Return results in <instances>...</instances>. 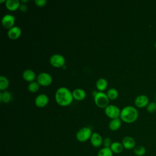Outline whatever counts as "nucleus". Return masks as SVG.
<instances>
[{"instance_id":"1","label":"nucleus","mask_w":156,"mask_h":156,"mask_svg":"<svg viewBox=\"0 0 156 156\" xmlns=\"http://www.w3.org/2000/svg\"><path fill=\"white\" fill-rule=\"evenodd\" d=\"M55 99L57 103L60 105L67 106L73 102L74 98L72 92L68 88L62 87L57 90Z\"/></svg>"},{"instance_id":"2","label":"nucleus","mask_w":156,"mask_h":156,"mask_svg":"<svg viewBox=\"0 0 156 156\" xmlns=\"http://www.w3.org/2000/svg\"><path fill=\"white\" fill-rule=\"evenodd\" d=\"M119 117L122 121L126 123H133L138 119V112L135 107L127 105L121 110Z\"/></svg>"},{"instance_id":"3","label":"nucleus","mask_w":156,"mask_h":156,"mask_svg":"<svg viewBox=\"0 0 156 156\" xmlns=\"http://www.w3.org/2000/svg\"><path fill=\"white\" fill-rule=\"evenodd\" d=\"M94 101L96 105L99 108H105L109 102V98L107 93L103 91H98L94 96Z\"/></svg>"},{"instance_id":"4","label":"nucleus","mask_w":156,"mask_h":156,"mask_svg":"<svg viewBox=\"0 0 156 156\" xmlns=\"http://www.w3.org/2000/svg\"><path fill=\"white\" fill-rule=\"evenodd\" d=\"M93 132L88 127H83L80 129L76 134V138L79 142H85L90 140Z\"/></svg>"},{"instance_id":"5","label":"nucleus","mask_w":156,"mask_h":156,"mask_svg":"<svg viewBox=\"0 0 156 156\" xmlns=\"http://www.w3.org/2000/svg\"><path fill=\"white\" fill-rule=\"evenodd\" d=\"M105 115L110 118L115 119L120 116L121 110L118 107L115 105H108L104 109Z\"/></svg>"},{"instance_id":"6","label":"nucleus","mask_w":156,"mask_h":156,"mask_svg":"<svg viewBox=\"0 0 156 156\" xmlns=\"http://www.w3.org/2000/svg\"><path fill=\"white\" fill-rule=\"evenodd\" d=\"M49 62L51 65L54 67H63L65 63V58L63 55L57 53L51 56Z\"/></svg>"},{"instance_id":"7","label":"nucleus","mask_w":156,"mask_h":156,"mask_svg":"<svg viewBox=\"0 0 156 156\" xmlns=\"http://www.w3.org/2000/svg\"><path fill=\"white\" fill-rule=\"evenodd\" d=\"M37 82L42 86H48L52 81V76L50 74L46 72L40 73L37 77Z\"/></svg>"},{"instance_id":"8","label":"nucleus","mask_w":156,"mask_h":156,"mask_svg":"<svg viewBox=\"0 0 156 156\" xmlns=\"http://www.w3.org/2000/svg\"><path fill=\"white\" fill-rule=\"evenodd\" d=\"M15 22V17L10 14H5L1 20V23L4 27L5 29H10L14 26Z\"/></svg>"},{"instance_id":"9","label":"nucleus","mask_w":156,"mask_h":156,"mask_svg":"<svg viewBox=\"0 0 156 156\" xmlns=\"http://www.w3.org/2000/svg\"><path fill=\"white\" fill-rule=\"evenodd\" d=\"M135 105L138 108H144L149 103V100L148 97L146 95L141 94L138 96L135 99Z\"/></svg>"},{"instance_id":"10","label":"nucleus","mask_w":156,"mask_h":156,"mask_svg":"<svg viewBox=\"0 0 156 156\" xmlns=\"http://www.w3.org/2000/svg\"><path fill=\"white\" fill-rule=\"evenodd\" d=\"M122 144L124 149L131 150L134 149L136 146V141L135 139L130 136H126L123 138L122 140Z\"/></svg>"},{"instance_id":"11","label":"nucleus","mask_w":156,"mask_h":156,"mask_svg":"<svg viewBox=\"0 0 156 156\" xmlns=\"http://www.w3.org/2000/svg\"><path fill=\"white\" fill-rule=\"evenodd\" d=\"M49 102V98L45 94H40L35 99V104L38 107H44Z\"/></svg>"},{"instance_id":"12","label":"nucleus","mask_w":156,"mask_h":156,"mask_svg":"<svg viewBox=\"0 0 156 156\" xmlns=\"http://www.w3.org/2000/svg\"><path fill=\"white\" fill-rule=\"evenodd\" d=\"M103 140L104 139H102V137L100 134L97 132H93L90 140L93 147H99L103 144Z\"/></svg>"},{"instance_id":"13","label":"nucleus","mask_w":156,"mask_h":156,"mask_svg":"<svg viewBox=\"0 0 156 156\" xmlns=\"http://www.w3.org/2000/svg\"><path fill=\"white\" fill-rule=\"evenodd\" d=\"M21 34V29L20 27L14 26L8 30L7 36L11 40H16L18 38Z\"/></svg>"},{"instance_id":"14","label":"nucleus","mask_w":156,"mask_h":156,"mask_svg":"<svg viewBox=\"0 0 156 156\" xmlns=\"http://www.w3.org/2000/svg\"><path fill=\"white\" fill-rule=\"evenodd\" d=\"M21 4L19 0H7L5 2V7L10 11L16 10L20 6Z\"/></svg>"},{"instance_id":"15","label":"nucleus","mask_w":156,"mask_h":156,"mask_svg":"<svg viewBox=\"0 0 156 156\" xmlns=\"http://www.w3.org/2000/svg\"><path fill=\"white\" fill-rule=\"evenodd\" d=\"M72 93L74 99L77 101L83 100L86 97V92L82 88H76L73 90Z\"/></svg>"},{"instance_id":"16","label":"nucleus","mask_w":156,"mask_h":156,"mask_svg":"<svg viewBox=\"0 0 156 156\" xmlns=\"http://www.w3.org/2000/svg\"><path fill=\"white\" fill-rule=\"evenodd\" d=\"M22 76L25 80L31 82L34 81V80L36 77V75H35V73L33 70L27 69L23 71L22 74Z\"/></svg>"},{"instance_id":"17","label":"nucleus","mask_w":156,"mask_h":156,"mask_svg":"<svg viewBox=\"0 0 156 156\" xmlns=\"http://www.w3.org/2000/svg\"><path fill=\"white\" fill-rule=\"evenodd\" d=\"M121 126V119L119 118L112 119L109 122L108 127L109 129L112 131H116L118 130Z\"/></svg>"},{"instance_id":"18","label":"nucleus","mask_w":156,"mask_h":156,"mask_svg":"<svg viewBox=\"0 0 156 156\" xmlns=\"http://www.w3.org/2000/svg\"><path fill=\"white\" fill-rule=\"evenodd\" d=\"M110 148L111 149L113 154H121L122 152L123 149H124L122 144V143H120L118 141L113 142Z\"/></svg>"},{"instance_id":"19","label":"nucleus","mask_w":156,"mask_h":156,"mask_svg":"<svg viewBox=\"0 0 156 156\" xmlns=\"http://www.w3.org/2000/svg\"><path fill=\"white\" fill-rule=\"evenodd\" d=\"M108 85L107 80L105 78H99L96 83V87L99 91H103L105 90Z\"/></svg>"},{"instance_id":"20","label":"nucleus","mask_w":156,"mask_h":156,"mask_svg":"<svg viewBox=\"0 0 156 156\" xmlns=\"http://www.w3.org/2000/svg\"><path fill=\"white\" fill-rule=\"evenodd\" d=\"M12 94L8 91L0 92V101L4 103L9 102L12 99Z\"/></svg>"},{"instance_id":"21","label":"nucleus","mask_w":156,"mask_h":156,"mask_svg":"<svg viewBox=\"0 0 156 156\" xmlns=\"http://www.w3.org/2000/svg\"><path fill=\"white\" fill-rule=\"evenodd\" d=\"M113 153L110 147H104L102 149H101L98 153L97 156H113Z\"/></svg>"},{"instance_id":"22","label":"nucleus","mask_w":156,"mask_h":156,"mask_svg":"<svg viewBox=\"0 0 156 156\" xmlns=\"http://www.w3.org/2000/svg\"><path fill=\"white\" fill-rule=\"evenodd\" d=\"M133 152L136 156H143L146 152L145 147L142 145H138L133 149Z\"/></svg>"},{"instance_id":"23","label":"nucleus","mask_w":156,"mask_h":156,"mask_svg":"<svg viewBox=\"0 0 156 156\" xmlns=\"http://www.w3.org/2000/svg\"><path fill=\"white\" fill-rule=\"evenodd\" d=\"M9 86V79L4 76H0V90H5L7 89Z\"/></svg>"},{"instance_id":"24","label":"nucleus","mask_w":156,"mask_h":156,"mask_svg":"<svg viewBox=\"0 0 156 156\" xmlns=\"http://www.w3.org/2000/svg\"><path fill=\"white\" fill-rule=\"evenodd\" d=\"M107 94L109 99L114 100L118 97V91L115 88H110V89L108 90L107 92Z\"/></svg>"},{"instance_id":"25","label":"nucleus","mask_w":156,"mask_h":156,"mask_svg":"<svg viewBox=\"0 0 156 156\" xmlns=\"http://www.w3.org/2000/svg\"><path fill=\"white\" fill-rule=\"evenodd\" d=\"M40 88V84L37 82H31L29 85H28V90L32 92V93H35L37 92Z\"/></svg>"},{"instance_id":"26","label":"nucleus","mask_w":156,"mask_h":156,"mask_svg":"<svg viewBox=\"0 0 156 156\" xmlns=\"http://www.w3.org/2000/svg\"><path fill=\"white\" fill-rule=\"evenodd\" d=\"M146 110L150 113L156 112V102H151L146 106Z\"/></svg>"},{"instance_id":"27","label":"nucleus","mask_w":156,"mask_h":156,"mask_svg":"<svg viewBox=\"0 0 156 156\" xmlns=\"http://www.w3.org/2000/svg\"><path fill=\"white\" fill-rule=\"evenodd\" d=\"M112 143V140L109 137H106L103 140V145L105 147H110Z\"/></svg>"},{"instance_id":"28","label":"nucleus","mask_w":156,"mask_h":156,"mask_svg":"<svg viewBox=\"0 0 156 156\" xmlns=\"http://www.w3.org/2000/svg\"><path fill=\"white\" fill-rule=\"evenodd\" d=\"M35 3L37 6L43 7L47 3L46 0H35Z\"/></svg>"},{"instance_id":"29","label":"nucleus","mask_w":156,"mask_h":156,"mask_svg":"<svg viewBox=\"0 0 156 156\" xmlns=\"http://www.w3.org/2000/svg\"><path fill=\"white\" fill-rule=\"evenodd\" d=\"M19 9H20V10L21 12H26V11L27 10L28 7H27V6L26 4H21V5H20V7H19Z\"/></svg>"},{"instance_id":"30","label":"nucleus","mask_w":156,"mask_h":156,"mask_svg":"<svg viewBox=\"0 0 156 156\" xmlns=\"http://www.w3.org/2000/svg\"><path fill=\"white\" fill-rule=\"evenodd\" d=\"M28 1H29L28 0H21V2H22L23 4H24V3H25V2H28Z\"/></svg>"},{"instance_id":"31","label":"nucleus","mask_w":156,"mask_h":156,"mask_svg":"<svg viewBox=\"0 0 156 156\" xmlns=\"http://www.w3.org/2000/svg\"><path fill=\"white\" fill-rule=\"evenodd\" d=\"M6 2V1H5V0H2V1H0V2L1 3V2Z\"/></svg>"},{"instance_id":"32","label":"nucleus","mask_w":156,"mask_h":156,"mask_svg":"<svg viewBox=\"0 0 156 156\" xmlns=\"http://www.w3.org/2000/svg\"><path fill=\"white\" fill-rule=\"evenodd\" d=\"M155 48H156V42H155Z\"/></svg>"},{"instance_id":"33","label":"nucleus","mask_w":156,"mask_h":156,"mask_svg":"<svg viewBox=\"0 0 156 156\" xmlns=\"http://www.w3.org/2000/svg\"><path fill=\"white\" fill-rule=\"evenodd\" d=\"M155 102H156V94H155Z\"/></svg>"}]
</instances>
